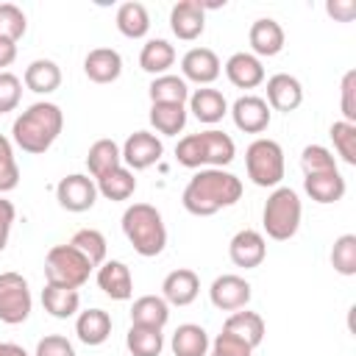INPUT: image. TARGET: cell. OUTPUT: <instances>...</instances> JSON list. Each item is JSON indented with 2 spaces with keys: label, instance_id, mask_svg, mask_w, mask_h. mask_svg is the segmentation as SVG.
Returning a JSON list of instances; mask_svg holds the SVG:
<instances>
[{
  "label": "cell",
  "instance_id": "obj_1",
  "mask_svg": "<svg viewBox=\"0 0 356 356\" xmlns=\"http://www.w3.org/2000/svg\"><path fill=\"white\" fill-rule=\"evenodd\" d=\"M239 197H242V181L234 172H225L217 167H203L184 186L181 203L195 217H211L220 209L234 206Z\"/></svg>",
  "mask_w": 356,
  "mask_h": 356
},
{
  "label": "cell",
  "instance_id": "obj_2",
  "mask_svg": "<svg viewBox=\"0 0 356 356\" xmlns=\"http://www.w3.org/2000/svg\"><path fill=\"white\" fill-rule=\"evenodd\" d=\"M64 128V114L56 103L39 100L33 106H28L11 125V139L22 153L39 156L47 153L53 147V142L58 139Z\"/></svg>",
  "mask_w": 356,
  "mask_h": 356
},
{
  "label": "cell",
  "instance_id": "obj_3",
  "mask_svg": "<svg viewBox=\"0 0 356 356\" xmlns=\"http://www.w3.org/2000/svg\"><path fill=\"white\" fill-rule=\"evenodd\" d=\"M122 234L145 259H153L167 248V225L161 211L150 203H134L122 211Z\"/></svg>",
  "mask_w": 356,
  "mask_h": 356
},
{
  "label": "cell",
  "instance_id": "obj_4",
  "mask_svg": "<svg viewBox=\"0 0 356 356\" xmlns=\"http://www.w3.org/2000/svg\"><path fill=\"white\" fill-rule=\"evenodd\" d=\"M300 217H303V206L295 189L289 186H275L264 203L261 211V225L267 231L270 239L275 242H286L298 234L300 228Z\"/></svg>",
  "mask_w": 356,
  "mask_h": 356
},
{
  "label": "cell",
  "instance_id": "obj_5",
  "mask_svg": "<svg viewBox=\"0 0 356 356\" xmlns=\"http://www.w3.org/2000/svg\"><path fill=\"white\" fill-rule=\"evenodd\" d=\"M92 270L95 267L89 264V259L78 248H72L70 242L50 248L47 256H44V284L81 289L89 281Z\"/></svg>",
  "mask_w": 356,
  "mask_h": 356
},
{
  "label": "cell",
  "instance_id": "obj_6",
  "mask_svg": "<svg viewBox=\"0 0 356 356\" xmlns=\"http://www.w3.org/2000/svg\"><path fill=\"white\" fill-rule=\"evenodd\" d=\"M245 170H248V178L256 184V186H278L284 181V150L275 139H253L245 150Z\"/></svg>",
  "mask_w": 356,
  "mask_h": 356
},
{
  "label": "cell",
  "instance_id": "obj_7",
  "mask_svg": "<svg viewBox=\"0 0 356 356\" xmlns=\"http://www.w3.org/2000/svg\"><path fill=\"white\" fill-rule=\"evenodd\" d=\"M31 306H33V298H31L28 281L14 270L0 273V320L8 325H19L28 320Z\"/></svg>",
  "mask_w": 356,
  "mask_h": 356
},
{
  "label": "cell",
  "instance_id": "obj_8",
  "mask_svg": "<svg viewBox=\"0 0 356 356\" xmlns=\"http://www.w3.org/2000/svg\"><path fill=\"white\" fill-rule=\"evenodd\" d=\"M56 200L61 209H67L72 214L89 211L97 203V184H95V178H89L83 172L64 175L56 186Z\"/></svg>",
  "mask_w": 356,
  "mask_h": 356
},
{
  "label": "cell",
  "instance_id": "obj_9",
  "mask_svg": "<svg viewBox=\"0 0 356 356\" xmlns=\"http://www.w3.org/2000/svg\"><path fill=\"white\" fill-rule=\"evenodd\" d=\"M120 153H122V164L134 172V170H147V167H153V164L161 159L164 145H161V139H159L156 134H150V131H134V134L125 139V145L120 147Z\"/></svg>",
  "mask_w": 356,
  "mask_h": 356
},
{
  "label": "cell",
  "instance_id": "obj_10",
  "mask_svg": "<svg viewBox=\"0 0 356 356\" xmlns=\"http://www.w3.org/2000/svg\"><path fill=\"white\" fill-rule=\"evenodd\" d=\"M209 298L220 312H239L250 303V284L236 273H225L211 281Z\"/></svg>",
  "mask_w": 356,
  "mask_h": 356
},
{
  "label": "cell",
  "instance_id": "obj_11",
  "mask_svg": "<svg viewBox=\"0 0 356 356\" xmlns=\"http://www.w3.org/2000/svg\"><path fill=\"white\" fill-rule=\"evenodd\" d=\"M170 28L181 42H195L206 31V6L200 0H181L170 11Z\"/></svg>",
  "mask_w": 356,
  "mask_h": 356
},
{
  "label": "cell",
  "instance_id": "obj_12",
  "mask_svg": "<svg viewBox=\"0 0 356 356\" xmlns=\"http://www.w3.org/2000/svg\"><path fill=\"white\" fill-rule=\"evenodd\" d=\"M181 78L184 81H192V83H200V86H209L211 81L220 78L222 72V64L217 58V53L211 47H192L184 53L181 58Z\"/></svg>",
  "mask_w": 356,
  "mask_h": 356
},
{
  "label": "cell",
  "instance_id": "obj_13",
  "mask_svg": "<svg viewBox=\"0 0 356 356\" xmlns=\"http://www.w3.org/2000/svg\"><path fill=\"white\" fill-rule=\"evenodd\" d=\"M231 117H234V125L239 131H245V134H261L270 125V106L259 95H242V97L234 100Z\"/></svg>",
  "mask_w": 356,
  "mask_h": 356
},
{
  "label": "cell",
  "instance_id": "obj_14",
  "mask_svg": "<svg viewBox=\"0 0 356 356\" xmlns=\"http://www.w3.org/2000/svg\"><path fill=\"white\" fill-rule=\"evenodd\" d=\"M228 256H231V261H234L236 267L253 270V267H259V264L264 261V256H267V242H264V236H261L259 231L242 228V231H236V234L231 236V242H228Z\"/></svg>",
  "mask_w": 356,
  "mask_h": 356
},
{
  "label": "cell",
  "instance_id": "obj_15",
  "mask_svg": "<svg viewBox=\"0 0 356 356\" xmlns=\"http://www.w3.org/2000/svg\"><path fill=\"white\" fill-rule=\"evenodd\" d=\"M267 106L270 111H295L303 103V86L295 75L289 72H275L273 78H267Z\"/></svg>",
  "mask_w": 356,
  "mask_h": 356
},
{
  "label": "cell",
  "instance_id": "obj_16",
  "mask_svg": "<svg viewBox=\"0 0 356 356\" xmlns=\"http://www.w3.org/2000/svg\"><path fill=\"white\" fill-rule=\"evenodd\" d=\"M200 292V278L195 270L189 267H178L172 273H167L164 284H161V298L170 306H189Z\"/></svg>",
  "mask_w": 356,
  "mask_h": 356
},
{
  "label": "cell",
  "instance_id": "obj_17",
  "mask_svg": "<svg viewBox=\"0 0 356 356\" xmlns=\"http://www.w3.org/2000/svg\"><path fill=\"white\" fill-rule=\"evenodd\" d=\"M83 72L95 83H114L122 75V56L114 47H95L83 58Z\"/></svg>",
  "mask_w": 356,
  "mask_h": 356
},
{
  "label": "cell",
  "instance_id": "obj_18",
  "mask_svg": "<svg viewBox=\"0 0 356 356\" xmlns=\"http://www.w3.org/2000/svg\"><path fill=\"white\" fill-rule=\"evenodd\" d=\"M97 286L111 298V300H128L134 295V275L125 261H103L97 267Z\"/></svg>",
  "mask_w": 356,
  "mask_h": 356
},
{
  "label": "cell",
  "instance_id": "obj_19",
  "mask_svg": "<svg viewBox=\"0 0 356 356\" xmlns=\"http://www.w3.org/2000/svg\"><path fill=\"white\" fill-rule=\"evenodd\" d=\"M284 39H286L284 36V28L275 19H270V17L256 19L250 25V31H248V42H250V50H253L256 58L259 56H267V58L278 56L284 50Z\"/></svg>",
  "mask_w": 356,
  "mask_h": 356
},
{
  "label": "cell",
  "instance_id": "obj_20",
  "mask_svg": "<svg viewBox=\"0 0 356 356\" xmlns=\"http://www.w3.org/2000/svg\"><path fill=\"white\" fill-rule=\"evenodd\" d=\"M197 139H200L203 167H217V170H222L225 164L234 161V156H236V145H234V139H231L225 131L209 128V131H200Z\"/></svg>",
  "mask_w": 356,
  "mask_h": 356
},
{
  "label": "cell",
  "instance_id": "obj_21",
  "mask_svg": "<svg viewBox=\"0 0 356 356\" xmlns=\"http://www.w3.org/2000/svg\"><path fill=\"white\" fill-rule=\"evenodd\" d=\"M225 78H228L236 89H256L259 83H264L261 58H256L253 53H234V56L225 61Z\"/></svg>",
  "mask_w": 356,
  "mask_h": 356
},
{
  "label": "cell",
  "instance_id": "obj_22",
  "mask_svg": "<svg viewBox=\"0 0 356 356\" xmlns=\"http://www.w3.org/2000/svg\"><path fill=\"white\" fill-rule=\"evenodd\" d=\"M186 103H189V111L195 114V120L197 122H206V125H214V122H220L228 114V103H225L222 92L220 89H211V86L195 89Z\"/></svg>",
  "mask_w": 356,
  "mask_h": 356
},
{
  "label": "cell",
  "instance_id": "obj_23",
  "mask_svg": "<svg viewBox=\"0 0 356 356\" xmlns=\"http://www.w3.org/2000/svg\"><path fill=\"white\" fill-rule=\"evenodd\" d=\"M170 320V303L161 295H142L131 306V325H145V328H164Z\"/></svg>",
  "mask_w": 356,
  "mask_h": 356
},
{
  "label": "cell",
  "instance_id": "obj_24",
  "mask_svg": "<svg viewBox=\"0 0 356 356\" xmlns=\"http://www.w3.org/2000/svg\"><path fill=\"white\" fill-rule=\"evenodd\" d=\"M75 334L89 348L103 345L111 337V317H108V312H103V309H86V312H81L78 320H75Z\"/></svg>",
  "mask_w": 356,
  "mask_h": 356
},
{
  "label": "cell",
  "instance_id": "obj_25",
  "mask_svg": "<svg viewBox=\"0 0 356 356\" xmlns=\"http://www.w3.org/2000/svg\"><path fill=\"white\" fill-rule=\"evenodd\" d=\"M303 189H306V195H309L314 203L328 206V203L342 200L348 186H345V178H342L339 170H337V172H323V175H306V178H303Z\"/></svg>",
  "mask_w": 356,
  "mask_h": 356
},
{
  "label": "cell",
  "instance_id": "obj_26",
  "mask_svg": "<svg viewBox=\"0 0 356 356\" xmlns=\"http://www.w3.org/2000/svg\"><path fill=\"white\" fill-rule=\"evenodd\" d=\"M42 306L50 317L56 320H67L72 314H78L81 309V295L78 289H70V286H56V284H44L42 289Z\"/></svg>",
  "mask_w": 356,
  "mask_h": 356
},
{
  "label": "cell",
  "instance_id": "obj_27",
  "mask_svg": "<svg viewBox=\"0 0 356 356\" xmlns=\"http://www.w3.org/2000/svg\"><path fill=\"white\" fill-rule=\"evenodd\" d=\"M222 331L239 337L245 345H250V348L256 350V348L261 345V339H264V320H261V314H256V312L239 309V312H234V314L222 323Z\"/></svg>",
  "mask_w": 356,
  "mask_h": 356
},
{
  "label": "cell",
  "instance_id": "obj_28",
  "mask_svg": "<svg viewBox=\"0 0 356 356\" xmlns=\"http://www.w3.org/2000/svg\"><path fill=\"white\" fill-rule=\"evenodd\" d=\"M22 81H25V86H28L31 92H36V95H50V92H56V89L61 86V70H58V64L50 61V58H36V61H31V64L25 67Z\"/></svg>",
  "mask_w": 356,
  "mask_h": 356
},
{
  "label": "cell",
  "instance_id": "obj_29",
  "mask_svg": "<svg viewBox=\"0 0 356 356\" xmlns=\"http://www.w3.org/2000/svg\"><path fill=\"white\" fill-rule=\"evenodd\" d=\"M170 348H172L175 356H206L209 348H211V342H209V334H206L203 325L184 323V325L175 328Z\"/></svg>",
  "mask_w": 356,
  "mask_h": 356
},
{
  "label": "cell",
  "instance_id": "obj_30",
  "mask_svg": "<svg viewBox=\"0 0 356 356\" xmlns=\"http://www.w3.org/2000/svg\"><path fill=\"white\" fill-rule=\"evenodd\" d=\"M95 184H97V195H103L106 200H128L136 192V178L125 164L95 178Z\"/></svg>",
  "mask_w": 356,
  "mask_h": 356
},
{
  "label": "cell",
  "instance_id": "obj_31",
  "mask_svg": "<svg viewBox=\"0 0 356 356\" xmlns=\"http://www.w3.org/2000/svg\"><path fill=\"white\" fill-rule=\"evenodd\" d=\"M114 22H117V31H120L122 36H128V39H142V36H147V31H150V14H147V8H145L142 3H136V0L122 3V6L117 8Z\"/></svg>",
  "mask_w": 356,
  "mask_h": 356
},
{
  "label": "cell",
  "instance_id": "obj_32",
  "mask_svg": "<svg viewBox=\"0 0 356 356\" xmlns=\"http://www.w3.org/2000/svg\"><path fill=\"white\" fill-rule=\"evenodd\" d=\"M175 64V47L167 39H147L139 53V67L150 75H167V70Z\"/></svg>",
  "mask_w": 356,
  "mask_h": 356
},
{
  "label": "cell",
  "instance_id": "obj_33",
  "mask_svg": "<svg viewBox=\"0 0 356 356\" xmlns=\"http://www.w3.org/2000/svg\"><path fill=\"white\" fill-rule=\"evenodd\" d=\"M150 125L161 136H178L186 128V106L178 103H150Z\"/></svg>",
  "mask_w": 356,
  "mask_h": 356
},
{
  "label": "cell",
  "instance_id": "obj_34",
  "mask_svg": "<svg viewBox=\"0 0 356 356\" xmlns=\"http://www.w3.org/2000/svg\"><path fill=\"white\" fill-rule=\"evenodd\" d=\"M147 95H150V103H178V106H186L189 100V86L181 75H156L147 86Z\"/></svg>",
  "mask_w": 356,
  "mask_h": 356
},
{
  "label": "cell",
  "instance_id": "obj_35",
  "mask_svg": "<svg viewBox=\"0 0 356 356\" xmlns=\"http://www.w3.org/2000/svg\"><path fill=\"white\" fill-rule=\"evenodd\" d=\"M120 164H122V153H120V145L114 139H97L86 153V167H89L92 178H100Z\"/></svg>",
  "mask_w": 356,
  "mask_h": 356
},
{
  "label": "cell",
  "instance_id": "obj_36",
  "mask_svg": "<svg viewBox=\"0 0 356 356\" xmlns=\"http://www.w3.org/2000/svg\"><path fill=\"white\" fill-rule=\"evenodd\" d=\"M125 345H128L131 356H159L164 348V334L159 328L131 325L125 334Z\"/></svg>",
  "mask_w": 356,
  "mask_h": 356
},
{
  "label": "cell",
  "instance_id": "obj_37",
  "mask_svg": "<svg viewBox=\"0 0 356 356\" xmlns=\"http://www.w3.org/2000/svg\"><path fill=\"white\" fill-rule=\"evenodd\" d=\"M70 245L78 248V250L89 259L92 267H100V264L106 261L108 245H106V236H103L97 228H81V231H75L72 239H70Z\"/></svg>",
  "mask_w": 356,
  "mask_h": 356
},
{
  "label": "cell",
  "instance_id": "obj_38",
  "mask_svg": "<svg viewBox=\"0 0 356 356\" xmlns=\"http://www.w3.org/2000/svg\"><path fill=\"white\" fill-rule=\"evenodd\" d=\"M331 142H334V150L337 156L345 161V164H356V125L353 122H345V120H337L328 131Z\"/></svg>",
  "mask_w": 356,
  "mask_h": 356
},
{
  "label": "cell",
  "instance_id": "obj_39",
  "mask_svg": "<svg viewBox=\"0 0 356 356\" xmlns=\"http://www.w3.org/2000/svg\"><path fill=\"white\" fill-rule=\"evenodd\" d=\"M300 170L303 175H323V172H337V159L328 147L323 145H306L300 153Z\"/></svg>",
  "mask_w": 356,
  "mask_h": 356
},
{
  "label": "cell",
  "instance_id": "obj_40",
  "mask_svg": "<svg viewBox=\"0 0 356 356\" xmlns=\"http://www.w3.org/2000/svg\"><path fill=\"white\" fill-rule=\"evenodd\" d=\"M331 267L339 275H356V234H342L334 239Z\"/></svg>",
  "mask_w": 356,
  "mask_h": 356
},
{
  "label": "cell",
  "instance_id": "obj_41",
  "mask_svg": "<svg viewBox=\"0 0 356 356\" xmlns=\"http://www.w3.org/2000/svg\"><path fill=\"white\" fill-rule=\"evenodd\" d=\"M28 31V19L19 6L14 3H0V39L3 42H19Z\"/></svg>",
  "mask_w": 356,
  "mask_h": 356
},
{
  "label": "cell",
  "instance_id": "obj_42",
  "mask_svg": "<svg viewBox=\"0 0 356 356\" xmlns=\"http://www.w3.org/2000/svg\"><path fill=\"white\" fill-rule=\"evenodd\" d=\"M17 184H19V167L14 159V147H11V139L0 134V195L11 192Z\"/></svg>",
  "mask_w": 356,
  "mask_h": 356
},
{
  "label": "cell",
  "instance_id": "obj_43",
  "mask_svg": "<svg viewBox=\"0 0 356 356\" xmlns=\"http://www.w3.org/2000/svg\"><path fill=\"white\" fill-rule=\"evenodd\" d=\"M175 161L181 167H189V170H203V153H200L197 134H189L175 145Z\"/></svg>",
  "mask_w": 356,
  "mask_h": 356
},
{
  "label": "cell",
  "instance_id": "obj_44",
  "mask_svg": "<svg viewBox=\"0 0 356 356\" xmlns=\"http://www.w3.org/2000/svg\"><path fill=\"white\" fill-rule=\"evenodd\" d=\"M22 100V81L14 72H0V114L14 111Z\"/></svg>",
  "mask_w": 356,
  "mask_h": 356
},
{
  "label": "cell",
  "instance_id": "obj_45",
  "mask_svg": "<svg viewBox=\"0 0 356 356\" xmlns=\"http://www.w3.org/2000/svg\"><path fill=\"white\" fill-rule=\"evenodd\" d=\"M206 356H253V348L245 345L239 337L222 331V334H217V339L211 342V348H209Z\"/></svg>",
  "mask_w": 356,
  "mask_h": 356
},
{
  "label": "cell",
  "instance_id": "obj_46",
  "mask_svg": "<svg viewBox=\"0 0 356 356\" xmlns=\"http://www.w3.org/2000/svg\"><path fill=\"white\" fill-rule=\"evenodd\" d=\"M342 100H339V108H342V120L345 122H353L356 125V70H348L342 75Z\"/></svg>",
  "mask_w": 356,
  "mask_h": 356
},
{
  "label": "cell",
  "instance_id": "obj_47",
  "mask_svg": "<svg viewBox=\"0 0 356 356\" xmlns=\"http://www.w3.org/2000/svg\"><path fill=\"white\" fill-rule=\"evenodd\" d=\"M36 356H75V348L67 337L61 334H47L36 345Z\"/></svg>",
  "mask_w": 356,
  "mask_h": 356
},
{
  "label": "cell",
  "instance_id": "obj_48",
  "mask_svg": "<svg viewBox=\"0 0 356 356\" xmlns=\"http://www.w3.org/2000/svg\"><path fill=\"white\" fill-rule=\"evenodd\" d=\"M14 217H17L14 203H11V200H6V197H0V253H3V250H6V245H8Z\"/></svg>",
  "mask_w": 356,
  "mask_h": 356
},
{
  "label": "cell",
  "instance_id": "obj_49",
  "mask_svg": "<svg viewBox=\"0 0 356 356\" xmlns=\"http://www.w3.org/2000/svg\"><path fill=\"white\" fill-rule=\"evenodd\" d=\"M325 11L334 19H339V22H350L356 17V3L353 0H328L325 3Z\"/></svg>",
  "mask_w": 356,
  "mask_h": 356
},
{
  "label": "cell",
  "instance_id": "obj_50",
  "mask_svg": "<svg viewBox=\"0 0 356 356\" xmlns=\"http://www.w3.org/2000/svg\"><path fill=\"white\" fill-rule=\"evenodd\" d=\"M14 58H17V44L0 39V72H6V67L14 64Z\"/></svg>",
  "mask_w": 356,
  "mask_h": 356
},
{
  "label": "cell",
  "instance_id": "obj_51",
  "mask_svg": "<svg viewBox=\"0 0 356 356\" xmlns=\"http://www.w3.org/2000/svg\"><path fill=\"white\" fill-rule=\"evenodd\" d=\"M0 356H28V350L17 342H0Z\"/></svg>",
  "mask_w": 356,
  "mask_h": 356
}]
</instances>
